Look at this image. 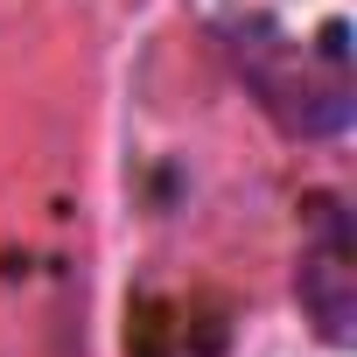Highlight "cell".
<instances>
[{
    "label": "cell",
    "mask_w": 357,
    "mask_h": 357,
    "mask_svg": "<svg viewBox=\"0 0 357 357\" xmlns=\"http://www.w3.org/2000/svg\"><path fill=\"white\" fill-rule=\"evenodd\" d=\"M231 63L238 77L259 91V105L287 126V133H343L350 126V77H343V36L329 29V43L308 56L294 43H280L273 29H238L231 43Z\"/></svg>",
    "instance_id": "1"
},
{
    "label": "cell",
    "mask_w": 357,
    "mask_h": 357,
    "mask_svg": "<svg viewBox=\"0 0 357 357\" xmlns=\"http://www.w3.org/2000/svg\"><path fill=\"white\" fill-rule=\"evenodd\" d=\"M301 308L308 322L329 336V343H350V315H357V280H350V225L343 211L322 197L315 218H308V238H301Z\"/></svg>",
    "instance_id": "2"
}]
</instances>
